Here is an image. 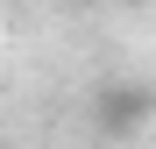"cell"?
Wrapping results in <instances>:
<instances>
[{
  "mask_svg": "<svg viewBox=\"0 0 156 149\" xmlns=\"http://www.w3.org/2000/svg\"><path fill=\"white\" fill-rule=\"evenodd\" d=\"M92 114H99V128L107 135H135L142 121H149V92H135V85H107L92 99Z\"/></svg>",
  "mask_w": 156,
  "mask_h": 149,
  "instance_id": "cell-1",
  "label": "cell"
}]
</instances>
